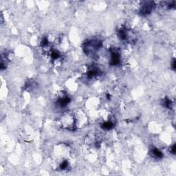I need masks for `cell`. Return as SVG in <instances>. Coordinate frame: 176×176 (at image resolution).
Masks as SVG:
<instances>
[{
    "label": "cell",
    "mask_w": 176,
    "mask_h": 176,
    "mask_svg": "<svg viewBox=\"0 0 176 176\" xmlns=\"http://www.w3.org/2000/svg\"><path fill=\"white\" fill-rule=\"evenodd\" d=\"M88 78H95L96 76H99L100 74V70L96 68H92L88 70Z\"/></svg>",
    "instance_id": "6"
},
{
    "label": "cell",
    "mask_w": 176,
    "mask_h": 176,
    "mask_svg": "<svg viewBox=\"0 0 176 176\" xmlns=\"http://www.w3.org/2000/svg\"><path fill=\"white\" fill-rule=\"evenodd\" d=\"M120 62V56L118 52L116 50H111L110 59H109V64L111 66H117Z\"/></svg>",
    "instance_id": "4"
},
{
    "label": "cell",
    "mask_w": 176,
    "mask_h": 176,
    "mask_svg": "<svg viewBox=\"0 0 176 176\" xmlns=\"http://www.w3.org/2000/svg\"><path fill=\"white\" fill-rule=\"evenodd\" d=\"M101 46L102 43L99 39H91L84 43L83 48L85 54L89 56H94Z\"/></svg>",
    "instance_id": "1"
},
{
    "label": "cell",
    "mask_w": 176,
    "mask_h": 176,
    "mask_svg": "<svg viewBox=\"0 0 176 176\" xmlns=\"http://www.w3.org/2000/svg\"><path fill=\"white\" fill-rule=\"evenodd\" d=\"M69 167V162L67 160H63L59 165V169L61 171H66Z\"/></svg>",
    "instance_id": "9"
},
{
    "label": "cell",
    "mask_w": 176,
    "mask_h": 176,
    "mask_svg": "<svg viewBox=\"0 0 176 176\" xmlns=\"http://www.w3.org/2000/svg\"><path fill=\"white\" fill-rule=\"evenodd\" d=\"M163 105L165 107H167V108H171L172 105L171 100L169 98H165L163 100Z\"/></svg>",
    "instance_id": "10"
},
{
    "label": "cell",
    "mask_w": 176,
    "mask_h": 176,
    "mask_svg": "<svg viewBox=\"0 0 176 176\" xmlns=\"http://www.w3.org/2000/svg\"><path fill=\"white\" fill-rule=\"evenodd\" d=\"M171 152L173 154H175V145H174L171 149Z\"/></svg>",
    "instance_id": "12"
},
{
    "label": "cell",
    "mask_w": 176,
    "mask_h": 176,
    "mask_svg": "<svg viewBox=\"0 0 176 176\" xmlns=\"http://www.w3.org/2000/svg\"><path fill=\"white\" fill-rule=\"evenodd\" d=\"M60 123L62 126L61 127L68 129L70 131H73L76 129V121L74 116L70 113H66L61 116L60 118Z\"/></svg>",
    "instance_id": "2"
},
{
    "label": "cell",
    "mask_w": 176,
    "mask_h": 176,
    "mask_svg": "<svg viewBox=\"0 0 176 176\" xmlns=\"http://www.w3.org/2000/svg\"><path fill=\"white\" fill-rule=\"evenodd\" d=\"M171 66H172L171 67L173 68V70H175V69H176V64H175V59H173Z\"/></svg>",
    "instance_id": "11"
},
{
    "label": "cell",
    "mask_w": 176,
    "mask_h": 176,
    "mask_svg": "<svg viewBox=\"0 0 176 176\" xmlns=\"http://www.w3.org/2000/svg\"><path fill=\"white\" fill-rule=\"evenodd\" d=\"M113 127H114V123L111 120L105 121L101 124V127L103 129H105V130H109Z\"/></svg>",
    "instance_id": "8"
},
{
    "label": "cell",
    "mask_w": 176,
    "mask_h": 176,
    "mask_svg": "<svg viewBox=\"0 0 176 176\" xmlns=\"http://www.w3.org/2000/svg\"><path fill=\"white\" fill-rule=\"evenodd\" d=\"M70 97H68V96L64 95L62 96H61L60 98H59V99L57 100V102H56V103H57V105L59 106V107H66V106H67L68 104L70 102Z\"/></svg>",
    "instance_id": "5"
},
{
    "label": "cell",
    "mask_w": 176,
    "mask_h": 176,
    "mask_svg": "<svg viewBox=\"0 0 176 176\" xmlns=\"http://www.w3.org/2000/svg\"><path fill=\"white\" fill-rule=\"evenodd\" d=\"M151 155L155 158H162L163 157V153L156 148L152 149L151 151Z\"/></svg>",
    "instance_id": "7"
},
{
    "label": "cell",
    "mask_w": 176,
    "mask_h": 176,
    "mask_svg": "<svg viewBox=\"0 0 176 176\" xmlns=\"http://www.w3.org/2000/svg\"><path fill=\"white\" fill-rule=\"evenodd\" d=\"M155 7V3L153 1H147L142 6L141 13L143 15H147L151 13Z\"/></svg>",
    "instance_id": "3"
}]
</instances>
